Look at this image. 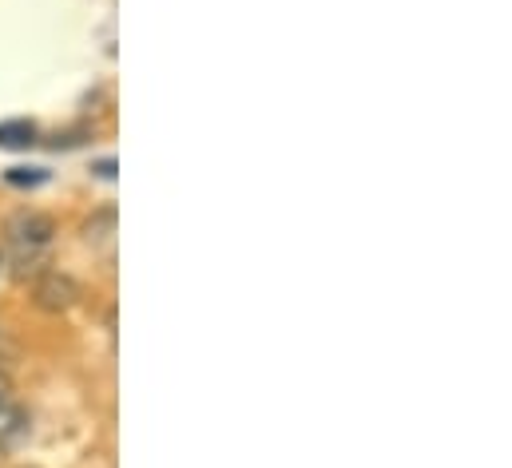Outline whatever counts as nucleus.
<instances>
[{"label": "nucleus", "instance_id": "1", "mask_svg": "<svg viewBox=\"0 0 512 468\" xmlns=\"http://www.w3.org/2000/svg\"><path fill=\"white\" fill-rule=\"evenodd\" d=\"M4 234L8 242L16 246V254H40L52 246L56 238V219L48 211H36V207H20L4 219Z\"/></svg>", "mask_w": 512, "mask_h": 468}, {"label": "nucleus", "instance_id": "2", "mask_svg": "<svg viewBox=\"0 0 512 468\" xmlns=\"http://www.w3.org/2000/svg\"><path fill=\"white\" fill-rule=\"evenodd\" d=\"M32 298H36V306L48 310V314H68V310L80 306L84 286H80L68 270H44V274L36 278V286H32Z\"/></svg>", "mask_w": 512, "mask_h": 468}, {"label": "nucleus", "instance_id": "3", "mask_svg": "<svg viewBox=\"0 0 512 468\" xmlns=\"http://www.w3.org/2000/svg\"><path fill=\"white\" fill-rule=\"evenodd\" d=\"M28 437V413L16 401H0V449H16Z\"/></svg>", "mask_w": 512, "mask_h": 468}, {"label": "nucleus", "instance_id": "4", "mask_svg": "<svg viewBox=\"0 0 512 468\" xmlns=\"http://www.w3.org/2000/svg\"><path fill=\"white\" fill-rule=\"evenodd\" d=\"M32 143H36V123L32 119H4L0 123V147L20 151V147H32Z\"/></svg>", "mask_w": 512, "mask_h": 468}, {"label": "nucleus", "instance_id": "5", "mask_svg": "<svg viewBox=\"0 0 512 468\" xmlns=\"http://www.w3.org/2000/svg\"><path fill=\"white\" fill-rule=\"evenodd\" d=\"M112 234H116V211H112V207L96 211V215L84 223V238H88V242H104V238H112Z\"/></svg>", "mask_w": 512, "mask_h": 468}, {"label": "nucleus", "instance_id": "6", "mask_svg": "<svg viewBox=\"0 0 512 468\" xmlns=\"http://www.w3.org/2000/svg\"><path fill=\"white\" fill-rule=\"evenodd\" d=\"M4 183H12V187H40V183H48V171L44 167H8Z\"/></svg>", "mask_w": 512, "mask_h": 468}, {"label": "nucleus", "instance_id": "7", "mask_svg": "<svg viewBox=\"0 0 512 468\" xmlns=\"http://www.w3.org/2000/svg\"><path fill=\"white\" fill-rule=\"evenodd\" d=\"M92 175L96 179H116V159H96L92 163Z\"/></svg>", "mask_w": 512, "mask_h": 468}, {"label": "nucleus", "instance_id": "8", "mask_svg": "<svg viewBox=\"0 0 512 468\" xmlns=\"http://www.w3.org/2000/svg\"><path fill=\"white\" fill-rule=\"evenodd\" d=\"M0 401H12V381L0 373Z\"/></svg>", "mask_w": 512, "mask_h": 468}, {"label": "nucleus", "instance_id": "9", "mask_svg": "<svg viewBox=\"0 0 512 468\" xmlns=\"http://www.w3.org/2000/svg\"><path fill=\"white\" fill-rule=\"evenodd\" d=\"M0 266H4V254H0Z\"/></svg>", "mask_w": 512, "mask_h": 468}]
</instances>
